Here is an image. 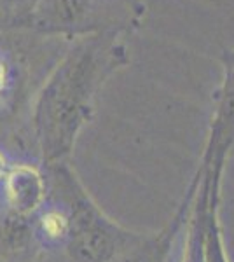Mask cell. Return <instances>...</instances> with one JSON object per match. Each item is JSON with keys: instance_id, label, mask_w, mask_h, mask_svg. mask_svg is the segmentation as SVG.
Instances as JSON below:
<instances>
[{"instance_id": "obj_1", "label": "cell", "mask_w": 234, "mask_h": 262, "mask_svg": "<svg viewBox=\"0 0 234 262\" xmlns=\"http://www.w3.org/2000/svg\"><path fill=\"white\" fill-rule=\"evenodd\" d=\"M127 30L110 28L75 37L51 69L32 107L42 166L70 161L79 135L95 116L101 88L130 61Z\"/></svg>"}, {"instance_id": "obj_2", "label": "cell", "mask_w": 234, "mask_h": 262, "mask_svg": "<svg viewBox=\"0 0 234 262\" xmlns=\"http://www.w3.org/2000/svg\"><path fill=\"white\" fill-rule=\"evenodd\" d=\"M44 168L49 192L65 203L70 213V238L59 262H112L142 236L101 210L70 161Z\"/></svg>"}, {"instance_id": "obj_3", "label": "cell", "mask_w": 234, "mask_h": 262, "mask_svg": "<svg viewBox=\"0 0 234 262\" xmlns=\"http://www.w3.org/2000/svg\"><path fill=\"white\" fill-rule=\"evenodd\" d=\"M222 77L214 96V112L198 171L211 185L222 187L224 170L234 149V48L222 53Z\"/></svg>"}, {"instance_id": "obj_4", "label": "cell", "mask_w": 234, "mask_h": 262, "mask_svg": "<svg viewBox=\"0 0 234 262\" xmlns=\"http://www.w3.org/2000/svg\"><path fill=\"white\" fill-rule=\"evenodd\" d=\"M46 35H69L72 39L110 28H130L101 12L96 0H37L28 23Z\"/></svg>"}, {"instance_id": "obj_5", "label": "cell", "mask_w": 234, "mask_h": 262, "mask_svg": "<svg viewBox=\"0 0 234 262\" xmlns=\"http://www.w3.org/2000/svg\"><path fill=\"white\" fill-rule=\"evenodd\" d=\"M199 185V175L194 173L185 196L178 205L173 217L154 232H142V236L131 247L122 250L112 262H173L175 247L180 236L185 232L189 221L190 206H193L194 194Z\"/></svg>"}, {"instance_id": "obj_6", "label": "cell", "mask_w": 234, "mask_h": 262, "mask_svg": "<svg viewBox=\"0 0 234 262\" xmlns=\"http://www.w3.org/2000/svg\"><path fill=\"white\" fill-rule=\"evenodd\" d=\"M49 198V180L44 166L11 163L0 184V208L18 217L33 219Z\"/></svg>"}, {"instance_id": "obj_7", "label": "cell", "mask_w": 234, "mask_h": 262, "mask_svg": "<svg viewBox=\"0 0 234 262\" xmlns=\"http://www.w3.org/2000/svg\"><path fill=\"white\" fill-rule=\"evenodd\" d=\"M220 198L222 189L211 187L205 222V262H231L220 222Z\"/></svg>"}, {"instance_id": "obj_8", "label": "cell", "mask_w": 234, "mask_h": 262, "mask_svg": "<svg viewBox=\"0 0 234 262\" xmlns=\"http://www.w3.org/2000/svg\"><path fill=\"white\" fill-rule=\"evenodd\" d=\"M16 81H18V75H16L14 63L7 54H4V51H0V114L9 105L14 95Z\"/></svg>"}, {"instance_id": "obj_9", "label": "cell", "mask_w": 234, "mask_h": 262, "mask_svg": "<svg viewBox=\"0 0 234 262\" xmlns=\"http://www.w3.org/2000/svg\"><path fill=\"white\" fill-rule=\"evenodd\" d=\"M37 0H0V18L28 23L30 12Z\"/></svg>"}, {"instance_id": "obj_10", "label": "cell", "mask_w": 234, "mask_h": 262, "mask_svg": "<svg viewBox=\"0 0 234 262\" xmlns=\"http://www.w3.org/2000/svg\"><path fill=\"white\" fill-rule=\"evenodd\" d=\"M9 166H11L9 159H7V156L4 154V150L0 149V184H2V180H4V177H6L7 170H9Z\"/></svg>"}]
</instances>
